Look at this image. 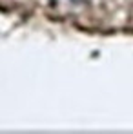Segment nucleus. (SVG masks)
I'll return each instance as SVG.
<instances>
[{
  "label": "nucleus",
  "mask_w": 133,
  "mask_h": 134,
  "mask_svg": "<svg viewBox=\"0 0 133 134\" xmlns=\"http://www.w3.org/2000/svg\"><path fill=\"white\" fill-rule=\"evenodd\" d=\"M77 2H80V0H77Z\"/></svg>",
  "instance_id": "nucleus-1"
}]
</instances>
